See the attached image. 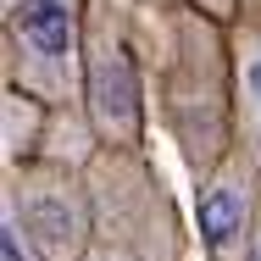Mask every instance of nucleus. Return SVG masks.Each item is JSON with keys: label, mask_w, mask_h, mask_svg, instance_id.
Segmentation results:
<instances>
[{"label": "nucleus", "mask_w": 261, "mask_h": 261, "mask_svg": "<svg viewBox=\"0 0 261 261\" xmlns=\"http://www.w3.org/2000/svg\"><path fill=\"white\" fill-rule=\"evenodd\" d=\"M89 200H95V233L100 245H117L139 261H184V228L161 189L156 167L145 161V145H95L84 156Z\"/></svg>", "instance_id": "obj_1"}, {"label": "nucleus", "mask_w": 261, "mask_h": 261, "mask_svg": "<svg viewBox=\"0 0 261 261\" xmlns=\"http://www.w3.org/2000/svg\"><path fill=\"white\" fill-rule=\"evenodd\" d=\"M0 211L17 217L22 239L34 245L39 261H84L100 233H95V200L84 167L61 156H28L6 167Z\"/></svg>", "instance_id": "obj_2"}, {"label": "nucleus", "mask_w": 261, "mask_h": 261, "mask_svg": "<svg viewBox=\"0 0 261 261\" xmlns=\"http://www.w3.org/2000/svg\"><path fill=\"white\" fill-rule=\"evenodd\" d=\"M78 100L89 117L95 145H145V84L134 39L117 0H89L84 11V67H78Z\"/></svg>", "instance_id": "obj_3"}, {"label": "nucleus", "mask_w": 261, "mask_h": 261, "mask_svg": "<svg viewBox=\"0 0 261 261\" xmlns=\"http://www.w3.org/2000/svg\"><path fill=\"white\" fill-rule=\"evenodd\" d=\"M84 11L78 0H11L6 6V50L22 56V89L67 100L72 67H84Z\"/></svg>", "instance_id": "obj_4"}, {"label": "nucleus", "mask_w": 261, "mask_h": 261, "mask_svg": "<svg viewBox=\"0 0 261 261\" xmlns=\"http://www.w3.org/2000/svg\"><path fill=\"white\" fill-rule=\"evenodd\" d=\"M256 217H261V156L250 145H233L200 178V195H195L206 261H250Z\"/></svg>", "instance_id": "obj_5"}, {"label": "nucleus", "mask_w": 261, "mask_h": 261, "mask_svg": "<svg viewBox=\"0 0 261 261\" xmlns=\"http://www.w3.org/2000/svg\"><path fill=\"white\" fill-rule=\"evenodd\" d=\"M233 111H239V145L261 156V22H245L233 39Z\"/></svg>", "instance_id": "obj_6"}, {"label": "nucleus", "mask_w": 261, "mask_h": 261, "mask_svg": "<svg viewBox=\"0 0 261 261\" xmlns=\"http://www.w3.org/2000/svg\"><path fill=\"white\" fill-rule=\"evenodd\" d=\"M39 128H45V100L34 89L6 84V167L39 156Z\"/></svg>", "instance_id": "obj_7"}, {"label": "nucleus", "mask_w": 261, "mask_h": 261, "mask_svg": "<svg viewBox=\"0 0 261 261\" xmlns=\"http://www.w3.org/2000/svg\"><path fill=\"white\" fill-rule=\"evenodd\" d=\"M84 261H139V256H128V250H117V245H95Z\"/></svg>", "instance_id": "obj_8"}, {"label": "nucleus", "mask_w": 261, "mask_h": 261, "mask_svg": "<svg viewBox=\"0 0 261 261\" xmlns=\"http://www.w3.org/2000/svg\"><path fill=\"white\" fill-rule=\"evenodd\" d=\"M250 261H261V217H256V233H250Z\"/></svg>", "instance_id": "obj_9"}]
</instances>
